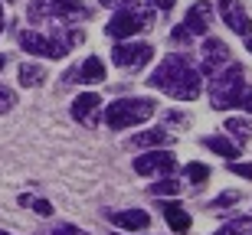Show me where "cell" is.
<instances>
[{"label": "cell", "instance_id": "cb8c5ba5", "mask_svg": "<svg viewBox=\"0 0 252 235\" xmlns=\"http://www.w3.org/2000/svg\"><path fill=\"white\" fill-rule=\"evenodd\" d=\"M229 203H239V193H223V196H216L213 203H210V209H213V212H220V209L229 206Z\"/></svg>", "mask_w": 252, "mask_h": 235}, {"label": "cell", "instance_id": "30bf717a", "mask_svg": "<svg viewBox=\"0 0 252 235\" xmlns=\"http://www.w3.org/2000/svg\"><path fill=\"white\" fill-rule=\"evenodd\" d=\"M98 108H102V98L95 92H82L72 102V118L79 124H85V128H95L98 124Z\"/></svg>", "mask_w": 252, "mask_h": 235}, {"label": "cell", "instance_id": "1f68e13d", "mask_svg": "<svg viewBox=\"0 0 252 235\" xmlns=\"http://www.w3.org/2000/svg\"><path fill=\"white\" fill-rule=\"evenodd\" d=\"M0 33H3V3H0Z\"/></svg>", "mask_w": 252, "mask_h": 235}, {"label": "cell", "instance_id": "f546056e", "mask_svg": "<svg viewBox=\"0 0 252 235\" xmlns=\"http://www.w3.org/2000/svg\"><path fill=\"white\" fill-rule=\"evenodd\" d=\"M239 108L252 114V92H246V95H243V102H239Z\"/></svg>", "mask_w": 252, "mask_h": 235}, {"label": "cell", "instance_id": "ac0fdd59", "mask_svg": "<svg viewBox=\"0 0 252 235\" xmlns=\"http://www.w3.org/2000/svg\"><path fill=\"white\" fill-rule=\"evenodd\" d=\"M43 78H46L43 66H36V62H23L20 66V85L23 88H36V85H43Z\"/></svg>", "mask_w": 252, "mask_h": 235}, {"label": "cell", "instance_id": "83f0119b", "mask_svg": "<svg viewBox=\"0 0 252 235\" xmlns=\"http://www.w3.org/2000/svg\"><path fill=\"white\" fill-rule=\"evenodd\" d=\"M174 3H177V0H151V7H154V10H164V13H167V10H174Z\"/></svg>", "mask_w": 252, "mask_h": 235}, {"label": "cell", "instance_id": "836d02e7", "mask_svg": "<svg viewBox=\"0 0 252 235\" xmlns=\"http://www.w3.org/2000/svg\"><path fill=\"white\" fill-rule=\"evenodd\" d=\"M3 66H7V56H3V52H0V69H3Z\"/></svg>", "mask_w": 252, "mask_h": 235}, {"label": "cell", "instance_id": "5bb4252c", "mask_svg": "<svg viewBox=\"0 0 252 235\" xmlns=\"http://www.w3.org/2000/svg\"><path fill=\"white\" fill-rule=\"evenodd\" d=\"M160 216L167 219V226L174 229L177 235L190 232V212L180 206V203H174V199H164V203H160Z\"/></svg>", "mask_w": 252, "mask_h": 235}, {"label": "cell", "instance_id": "3957f363", "mask_svg": "<svg viewBox=\"0 0 252 235\" xmlns=\"http://www.w3.org/2000/svg\"><path fill=\"white\" fill-rule=\"evenodd\" d=\"M246 72L239 62H226L223 72H213L210 78V104L216 111H226V108H239L246 95Z\"/></svg>", "mask_w": 252, "mask_h": 235}, {"label": "cell", "instance_id": "f1b7e54d", "mask_svg": "<svg viewBox=\"0 0 252 235\" xmlns=\"http://www.w3.org/2000/svg\"><path fill=\"white\" fill-rule=\"evenodd\" d=\"M190 39H193V36H190V33H187L184 26H177V29H174V43H190Z\"/></svg>", "mask_w": 252, "mask_h": 235}, {"label": "cell", "instance_id": "52a82bcc", "mask_svg": "<svg viewBox=\"0 0 252 235\" xmlns=\"http://www.w3.org/2000/svg\"><path fill=\"white\" fill-rule=\"evenodd\" d=\"M220 7V17H223V23L233 33H239V36H252V20H249V13H246V7L239 3V0H220L216 3Z\"/></svg>", "mask_w": 252, "mask_h": 235}, {"label": "cell", "instance_id": "8992f818", "mask_svg": "<svg viewBox=\"0 0 252 235\" xmlns=\"http://www.w3.org/2000/svg\"><path fill=\"white\" fill-rule=\"evenodd\" d=\"M151 59H154V49L148 46V43H118V46L112 49V62L118 69H141L148 66Z\"/></svg>", "mask_w": 252, "mask_h": 235}, {"label": "cell", "instance_id": "44dd1931", "mask_svg": "<svg viewBox=\"0 0 252 235\" xmlns=\"http://www.w3.org/2000/svg\"><path fill=\"white\" fill-rule=\"evenodd\" d=\"M151 193H154V196H177L180 193V180L164 177V180H158V183L151 186Z\"/></svg>", "mask_w": 252, "mask_h": 235}, {"label": "cell", "instance_id": "ffe728a7", "mask_svg": "<svg viewBox=\"0 0 252 235\" xmlns=\"http://www.w3.org/2000/svg\"><path fill=\"white\" fill-rule=\"evenodd\" d=\"M213 235H252V219H233L223 229H216Z\"/></svg>", "mask_w": 252, "mask_h": 235}, {"label": "cell", "instance_id": "603a6c76", "mask_svg": "<svg viewBox=\"0 0 252 235\" xmlns=\"http://www.w3.org/2000/svg\"><path fill=\"white\" fill-rule=\"evenodd\" d=\"M20 203H23V206H33V212H36V216H53V206H49L46 199H30V196H20Z\"/></svg>", "mask_w": 252, "mask_h": 235}, {"label": "cell", "instance_id": "ba28073f", "mask_svg": "<svg viewBox=\"0 0 252 235\" xmlns=\"http://www.w3.org/2000/svg\"><path fill=\"white\" fill-rule=\"evenodd\" d=\"M180 26L187 29L190 36H206L210 26H213V3L210 0H196L193 7L187 10V17H184Z\"/></svg>", "mask_w": 252, "mask_h": 235}, {"label": "cell", "instance_id": "6da1fadb", "mask_svg": "<svg viewBox=\"0 0 252 235\" xmlns=\"http://www.w3.org/2000/svg\"><path fill=\"white\" fill-rule=\"evenodd\" d=\"M148 85L167 92L177 102H193V98H200V88H203L200 72L193 69V62L184 52H170V56L160 59V66L154 69V76L148 78Z\"/></svg>", "mask_w": 252, "mask_h": 235}, {"label": "cell", "instance_id": "4316f807", "mask_svg": "<svg viewBox=\"0 0 252 235\" xmlns=\"http://www.w3.org/2000/svg\"><path fill=\"white\" fill-rule=\"evenodd\" d=\"M53 235H89V232H82V229H75V226H59Z\"/></svg>", "mask_w": 252, "mask_h": 235}, {"label": "cell", "instance_id": "d6a6232c", "mask_svg": "<svg viewBox=\"0 0 252 235\" xmlns=\"http://www.w3.org/2000/svg\"><path fill=\"white\" fill-rule=\"evenodd\" d=\"M246 49H249V52H252V36H246Z\"/></svg>", "mask_w": 252, "mask_h": 235}, {"label": "cell", "instance_id": "e575fe53", "mask_svg": "<svg viewBox=\"0 0 252 235\" xmlns=\"http://www.w3.org/2000/svg\"><path fill=\"white\" fill-rule=\"evenodd\" d=\"M0 235H10V232H7V229H0Z\"/></svg>", "mask_w": 252, "mask_h": 235}, {"label": "cell", "instance_id": "4dcf8cb0", "mask_svg": "<svg viewBox=\"0 0 252 235\" xmlns=\"http://www.w3.org/2000/svg\"><path fill=\"white\" fill-rule=\"evenodd\" d=\"M105 7H128V3H134V0H102Z\"/></svg>", "mask_w": 252, "mask_h": 235}, {"label": "cell", "instance_id": "e0dca14e", "mask_svg": "<svg viewBox=\"0 0 252 235\" xmlns=\"http://www.w3.org/2000/svg\"><path fill=\"white\" fill-rule=\"evenodd\" d=\"M203 144H206V147H210L213 154H220V157H226V160L239 157V144H233L229 137H223V134H213V137H203Z\"/></svg>", "mask_w": 252, "mask_h": 235}, {"label": "cell", "instance_id": "4fadbf2b", "mask_svg": "<svg viewBox=\"0 0 252 235\" xmlns=\"http://www.w3.org/2000/svg\"><path fill=\"white\" fill-rule=\"evenodd\" d=\"M108 219H112L118 229H125V232H141V229L151 226V216L144 209H118V212H112Z\"/></svg>", "mask_w": 252, "mask_h": 235}, {"label": "cell", "instance_id": "7c38bea8", "mask_svg": "<svg viewBox=\"0 0 252 235\" xmlns=\"http://www.w3.org/2000/svg\"><path fill=\"white\" fill-rule=\"evenodd\" d=\"M65 82H82V85H98L105 82V66L98 56H89L79 69H72V72H65Z\"/></svg>", "mask_w": 252, "mask_h": 235}, {"label": "cell", "instance_id": "9c48e42d", "mask_svg": "<svg viewBox=\"0 0 252 235\" xmlns=\"http://www.w3.org/2000/svg\"><path fill=\"white\" fill-rule=\"evenodd\" d=\"M170 170H177V157L170 151H151L144 157L134 160V173L141 177H151V173H170Z\"/></svg>", "mask_w": 252, "mask_h": 235}, {"label": "cell", "instance_id": "8fae6325", "mask_svg": "<svg viewBox=\"0 0 252 235\" xmlns=\"http://www.w3.org/2000/svg\"><path fill=\"white\" fill-rule=\"evenodd\" d=\"M226 62H233V56H229V46L223 39H203V72L206 76L220 72Z\"/></svg>", "mask_w": 252, "mask_h": 235}, {"label": "cell", "instance_id": "277c9868", "mask_svg": "<svg viewBox=\"0 0 252 235\" xmlns=\"http://www.w3.org/2000/svg\"><path fill=\"white\" fill-rule=\"evenodd\" d=\"M151 118H154V102L151 98H118V102H108V108H105V124L115 128V131L144 124Z\"/></svg>", "mask_w": 252, "mask_h": 235}, {"label": "cell", "instance_id": "484cf974", "mask_svg": "<svg viewBox=\"0 0 252 235\" xmlns=\"http://www.w3.org/2000/svg\"><path fill=\"white\" fill-rule=\"evenodd\" d=\"M229 173H236V177H243V180H252V163H236V160H229Z\"/></svg>", "mask_w": 252, "mask_h": 235}, {"label": "cell", "instance_id": "d4e9b609", "mask_svg": "<svg viewBox=\"0 0 252 235\" xmlns=\"http://www.w3.org/2000/svg\"><path fill=\"white\" fill-rule=\"evenodd\" d=\"M13 104H17V98H13V92L0 85V114H7L10 108H13Z\"/></svg>", "mask_w": 252, "mask_h": 235}, {"label": "cell", "instance_id": "d6986e66", "mask_svg": "<svg viewBox=\"0 0 252 235\" xmlns=\"http://www.w3.org/2000/svg\"><path fill=\"white\" fill-rule=\"evenodd\" d=\"M226 131L243 144V141L252 137V121H249V118H226Z\"/></svg>", "mask_w": 252, "mask_h": 235}, {"label": "cell", "instance_id": "7a4b0ae2", "mask_svg": "<svg viewBox=\"0 0 252 235\" xmlns=\"http://www.w3.org/2000/svg\"><path fill=\"white\" fill-rule=\"evenodd\" d=\"M85 39L82 29L75 26H59V36L56 33H39V29H30L20 36V46L27 49L30 56H46V59H63L72 46H79Z\"/></svg>", "mask_w": 252, "mask_h": 235}, {"label": "cell", "instance_id": "5b68a950", "mask_svg": "<svg viewBox=\"0 0 252 235\" xmlns=\"http://www.w3.org/2000/svg\"><path fill=\"white\" fill-rule=\"evenodd\" d=\"M151 23H154V13H151V10H141L138 0H134V3L122 7L112 20H108L105 33H108L112 39H128V36H134V33H141V29H148Z\"/></svg>", "mask_w": 252, "mask_h": 235}, {"label": "cell", "instance_id": "7402d4cb", "mask_svg": "<svg viewBox=\"0 0 252 235\" xmlns=\"http://www.w3.org/2000/svg\"><path fill=\"white\" fill-rule=\"evenodd\" d=\"M187 180L196 183V186L206 183V180H210V167H203V163H187Z\"/></svg>", "mask_w": 252, "mask_h": 235}, {"label": "cell", "instance_id": "2e32d148", "mask_svg": "<svg viewBox=\"0 0 252 235\" xmlns=\"http://www.w3.org/2000/svg\"><path fill=\"white\" fill-rule=\"evenodd\" d=\"M174 144V134L164 131V128H154V131H141L131 137V147H167Z\"/></svg>", "mask_w": 252, "mask_h": 235}, {"label": "cell", "instance_id": "9a60e30c", "mask_svg": "<svg viewBox=\"0 0 252 235\" xmlns=\"http://www.w3.org/2000/svg\"><path fill=\"white\" fill-rule=\"evenodd\" d=\"M49 13H53V23H72L79 17L85 20L82 0H49Z\"/></svg>", "mask_w": 252, "mask_h": 235}]
</instances>
